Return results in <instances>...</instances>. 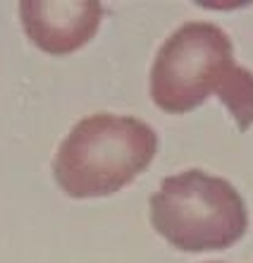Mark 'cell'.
I'll list each match as a JSON object with an SVG mask.
<instances>
[{"instance_id": "cell-5", "label": "cell", "mask_w": 253, "mask_h": 263, "mask_svg": "<svg viewBox=\"0 0 253 263\" xmlns=\"http://www.w3.org/2000/svg\"><path fill=\"white\" fill-rule=\"evenodd\" d=\"M208 263H222V261H208Z\"/></svg>"}, {"instance_id": "cell-2", "label": "cell", "mask_w": 253, "mask_h": 263, "mask_svg": "<svg viewBox=\"0 0 253 263\" xmlns=\"http://www.w3.org/2000/svg\"><path fill=\"white\" fill-rule=\"evenodd\" d=\"M158 134L151 125L127 115L98 112L79 120L62 139L53 175L74 199L110 196L151 165Z\"/></svg>"}, {"instance_id": "cell-4", "label": "cell", "mask_w": 253, "mask_h": 263, "mask_svg": "<svg viewBox=\"0 0 253 263\" xmlns=\"http://www.w3.org/2000/svg\"><path fill=\"white\" fill-rule=\"evenodd\" d=\"M24 31L41 50L67 55L96 36L103 5L96 0H24L20 3Z\"/></svg>"}, {"instance_id": "cell-3", "label": "cell", "mask_w": 253, "mask_h": 263, "mask_svg": "<svg viewBox=\"0 0 253 263\" xmlns=\"http://www.w3.org/2000/svg\"><path fill=\"white\" fill-rule=\"evenodd\" d=\"M151 222L177 249L212 251L239 242L248 228V213L227 180L186 170L163 180L151 196Z\"/></svg>"}, {"instance_id": "cell-1", "label": "cell", "mask_w": 253, "mask_h": 263, "mask_svg": "<svg viewBox=\"0 0 253 263\" xmlns=\"http://www.w3.org/2000/svg\"><path fill=\"white\" fill-rule=\"evenodd\" d=\"M210 93L229 108L241 132L253 125V72L234 63L232 41L218 24L186 22L158 50L153 103L179 115L199 108Z\"/></svg>"}]
</instances>
